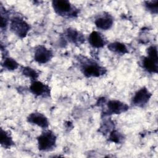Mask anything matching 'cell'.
Listing matches in <instances>:
<instances>
[{"label":"cell","mask_w":158,"mask_h":158,"mask_svg":"<svg viewBox=\"0 0 158 158\" xmlns=\"http://www.w3.org/2000/svg\"><path fill=\"white\" fill-rule=\"evenodd\" d=\"M80 69L83 74L88 77H99L106 72V69L94 60L81 59Z\"/></svg>","instance_id":"6da1fadb"},{"label":"cell","mask_w":158,"mask_h":158,"mask_svg":"<svg viewBox=\"0 0 158 158\" xmlns=\"http://www.w3.org/2000/svg\"><path fill=\"white\" fill-rule=\"evenodd\" d=\"M148 56L142 59L143 67L150 73H157L158 71V56L156 46H151L147 49Z\"/></svg>","instance_id":"7a4b0ae2"},{"label":"cell","mask_w":158,"mask_h":158,"mask_svg":"<svg viewBox=\"0 0 158 158\" xmlns=\"http://www.w3.org/2000/svg\"><path fill=\"white\" fill-rule=\"evenodd\" d=\"M57 137L54 133L49 130H45L38 136V148L41 151H49L56 147Z\"/></svg>","instance_id":"3957f363"},{"label":"cell","mask_w":158,"mask_h":158,"mask_svg":"<svg viewBox=\"0 0 158 158\" xmlns=\"http://www.w3.org/2000/svg\"><path fill=\"white\" fill-rule=\"evenodd\" d=\"M52 6L54 12L62 17H75L78 12L77 9L68 1H53Z\"/></svg>","instance_id":"277c9868"},{"label":"cell","mask_w":158,"mask_h":158,"mask_svg":"<svg viewBox=\"0 0 158 158\" xmlns=\"http://www.w3.org/2000/svg\"><path fill=\"white\" fill-rule=\"evenodd\" d=\"M10 28L12 31L19 38H23L30 31L29 24L20 17H13L10 23Z\"/></svg>","instance_id":"5b68a950"},{"label":"cell","mask_w":158,"mask_h":158,"mask_svg":"<svg viewBox=\"0 0 158 158\" xmlns=\"http://www.w3.org/2000/svg\"><path fill=\"white\" fill-rule=\"evenodd\" d=\"M152 94L146 88L143 87L138 90L132 98V103L136 106L143 107L149 101Z\"/></svg>","instance_id":"8992f818"},{"label":"cell","mask_w":158,"mask_h":158,"mask_svg":"<svg viewBox=\"0 0 158 158\" xmlns=\"http://www.w3.org/2000/svg\"><path fill=\"white\" fill-rule=\"evenodd\" d=\"M52 56V52L44 46L39 45L35 49L34 59L38 64L47 63L51 59Z\"/></svg>","instance_id":"52a82bcc"},{"label":"cell","mask_w":158,"mask_h":158,"mask_svg":"<svg viewBox=\"0 0 158 158\" xmlns=\"http://www.w3.org/2000/svg\"><path fill=\"white\" fill-rule=\"evenodd\" d=\"M30 90L35 96L45 98L49 96L51 93L50 88L48 85L37 80L31 81L30 86Z\"/></svg>","instance_id":"ba28073f"},{"label":"cell","mask_w":158,"mask_h":158,"mask_svg":"<svg viewBox=\"0 0 158 158\" xmlns=\"http://www.w3.org/2000/svg\"><path fill=\"white\" fill-rule=\"evenodd\" d=\"M107 107L106 114L107 115L120 114L126 112L129 108V106L127 104L115 99L109 101L107 103Z\"/></svg>","instance_id":"9c48e42d"},{"label":"cell","mask_w":158,"mask_h":158,"mask_svg":"<svg viewBox=\"0 0 158 158\" xmlns=\"http://www.w3.org/2000/svg\"><path fill=\"white\" fill-rule=\"evenodd\" d=\"M27 122L44 129H46L49 123L48 118L43 114L37 112L30 114L27 117Z\"/></svg>","instance_id":"30bf717a"},{"label":"cell","mask_w":158,"mask_h":158,"mask_svg":"<svg viewBox=\"0 0 158 158\" xmlns=\"http://www.w3.org/2000/svg\"><path fill=\"white\" fill-rule=\"evenodd\" d=\"M88 42L93 48H101L104 47L107 41L101 33L97 31H93L88 36Z\"/></svg>","instance_id":"8fae6325"},{"label":"cell","mask_w":158,"mask_h":158,"mask_svg":"<svg viewBox=\"0 0 158 158\" xmlns=\"http://www.w3.org/2000/svg\"><path fill=\"white\" fill-rule=\"evenodd\" d=\"M65 36L67 40L77 45H80L85 41V37L79 31L69 28L65 31Z\"/></svg>","instance_id":"7c38bea8"},{"label":"cell","mask_w":158,"mask_h":158,"mask_svg":"<svg viewBox=\"0 0 158 158\" xmlns=\"http://www.w3.org/2000/svg\"><path fill=\"white\" fill-rule=\"evenodd\" d=\"M94 23L98 28L102 30H107L112 27L113 25V20L109 15H104L96 19Z\"/></svg>","instance_id":"4fadbf2b"},{"label":"cell","mask_w":158,"mask_h":158,"mask_svg":"<svg viewBox=\"0 0 158 158\" xmlns=\"http://www.w3.org/2000/svg\"><path fill=\"white\" fill-rule=\"evenodd\" d=\"M108 49L117 54H125L128 53V50L127 47L123 43L120 42H114L108 44Z\"/></svg>","instance_id":"5bb4252c"},{"label":"cell","mask_w":158,"mask_h":158,"mask_svg":"<svg viewBox=\"0 0 158 158\" xmlns=\"http://www.w3.org/2000/svg\"><path fill=\"white\" fill-rule=\"evenodd\" d=\"M0 143L2 146L6 149L10 148L14 144L12 137L6 131L1 129V136H0Z\"/></svg>","instance_id":"9a60e30c"},{"label":"cell","mask_w":158,"mask_h":158,"mask_svg":"<svg viewBox=\"0 0 158 158\" xmlns=\"http://www.w3.org/2000/svg\"><path fill=\"white\" fill-rule=\"evenodd\" d=\"M22 73L25 77L31 78L32 81L36 80L39 75L38 73L35 69L29 67H22Z\"/></svg>","instance_id":"2e32d148"},{"label":"cell","mask_w":158,"mask_h":158,"mask_svg":"<svg viewBox=\"0 0 158 158\" xmlns=\"http://www.w3.org/2000/svg\"><path fill=\"white\" fill-rule=\"evenodd\" d=\"M2 66L8 70H14L18 68L19 64L11 57H6L2 63Z\"/></svg>","instance_id":"e0dca14e"},{"label":"cell","mask_w":158,"mask_h":158,"mask_svg":"<svg viewBox=\"0 0 158 158\" xmlns=\"http://www.w3.org/2000/svg\"><path fill=\"white\" fill-rule=\"evenodd\" d=\"M123 139V136L118 131L113 130L110 132L109 136V140L110 141L118 144L122 143Z\"/></svg>","instance_id":"ac0fdd59"},{"label":"cell","mask_w":158,"mask_h":158,"mask_svg":"<svg viewBox=\"0 0 158 158\" xmlns=\"http://www.w3.org/2000/svg\"><path fill=\"white\" fill-rule=\"evenodd\" d=\"M145 7L146 9L152 14H157L158 9V1H146Z\"/></svg>","instance_id":"d6986e66"},{"label":"cell","mask_w":158,"mask_h":158,"mask_svg":"<svg viewBox=\"0 0 158 158\" xmlns=\"http://www.w3.org/2000/svg\"><path fill=\"white\" fill-rule=\"evenodd\" d=\"M1 28H4L6 27L8 23V18H7V14L6 10H3V7H1Z\"/></svg>","instance_id":"ffe728a7"}]
</instances>
